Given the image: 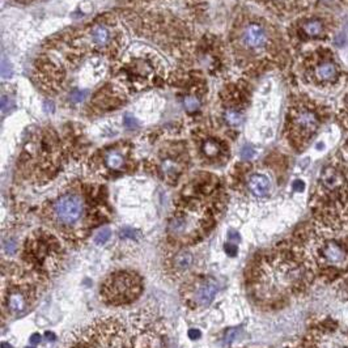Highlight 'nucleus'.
Here are the masks:
<instances>
[{
  "mask_svg": "<svg viewBox=\"0 0 348 348\" xmlns=\"http://www.w3.org/2000/svg\"><path fill=\"white\" fill-rule=\"evenodd\" d=\"M1 348H13V347H12L9 343H5V342H3V343H1Z\"/></svg>",
  "mask_w": 348,
  "mask_h": 348,
  "instance_id": "nucleus-35",
  "label": "nucleus"
},
{
  "mask_svg": "<svg viewBox=\"0 0 348 348\" xmlns=\"http://www.w3.org/2000/svg\"><path fill=\"white\" fill-rule=\"evenodd\" d=\"M123 122H125V125L127 129H135V127L138 126V121L135 119L134 115H131V114H126L125 118H123Z\"/></svg>",
  "mask_w": 348,
  "mask_h": 348,
  "instance_id": "nucleus-23",
  "label": "nucleus"
},
{
  "mask_svg": "<svg viewBox=\"0 0 348 348\" xmlns=\"http://www.w3.org/2000/svg\"><path fill=\"white\" fill-rule=\"evenodd\" d=\"M224 117H225V121L232 126H240L244 122L243 114L240 111H236V110H229L224 114Z\"/></svg>",
  "mask_w": 348,
  "mask_h": 348,
  "instance_id": "nucleus-20",
  "label": "nucleus"
},
{
  "mask_svg": "<svg viewBox=\"0 0 348 348\" xmlns=\"http://www.w3.org/2000/svg\"><path fill=\"white\" fill-rule=\"evenodd\" d=\"M92 38H93L96 45L104 46L109 42L110 33L109 31H107V28L103 27V25H99V27H96L95 29H93V32H92Z\"/></svg>",
  "mask_w": 348,
  "mask_h": 348,
  "instance_id": "nucleus-18",
  "label": "nucleus"
},
{
  "mask_svg": "<svg viewBox=\"0 0 348 348\" xmlns=\"http://www.w3.org/2000/svg\"><path fill=\"white\" fill-rule=\"evenodd\" d=\"M255 155V152L251 147H244L243 148V157L244 159H251Z\"/></svg>",
  "mask_w": 348,
  "mask_h": 348,
  "instance_id": "nucleus-27",
  "label": "nucleus"
},
{
  "mask_svg": "<svg viewBox=\"0 0 348 348\" xmlns=\"http://www.w3.org/2000/svg\"><path fill=\"white\" fill-rule=\"evenodd\" d=\"M247 187L250 193L257 198H265L270 194L271 190V183H270L269 177H266L265 174H251L247 179Z\"/></svg>",
  "mask_w": 348,
  "mask_h": 348,
  "instance_id": "nucleus-13",
  "label": "nucleus"
},
{
  "mask_svg": "<svg viewBox=\"0 0 348 348\" xmlns=\"http://www.w3.org/2000/svg\"><path fill=\"white\" fill-rule=\"evenodd\" d=\"M201 331L197 329H191L189 330V338L190 339H193V341H195V339H199L201 338Z\"/></svg>",
  "mask_w": 348,
  "mask_h": 348,
  "instance_id": "nucleus-30",
  "label": "nucleus"
},
{
  "mask_svg": "<svg viewBox=\"0 0 348 348\" xmlns=\"http://www.w3.org/2000/svg\"><path fill=\"white\" fill-rule=\"evenodd\" d=\"M202 152L209 159H216L220 155V144L215 139L206 140L202 145Z\"/></svg>",
  "mask_w": 348,
  "mask_h": 348,
  "instance_id": "nucleus-17",
  "label": "nucleus"
},
{
  "mask_svg": "<svg viewBox=\"0 0 348 348\" xmlns=\"http://www.w3.org/2000/svg\"><path fill=\"white\" fill-rule=\"evenodd\" d=\"M27 348H35V347H27Z\"/></svg>",
  "mask_w": 348,
  "mask_h": 348,
  "instance_id": "nucleus-36",
  "label": "nucleus"
},
{
  "mask_svg": "<svg viewBox=\"0 0 348 348\" xmlns=\"http://www.w3.org/2000/svg\"><path fill=\"white\" fill-rule=\"evenodd\" d=\"M337 66L334 65L333 62H323V63L317 66V69H315V77H317L318 81H321V83H329V81H333V80L337 77Z\"/></svg>",
  "mask_w": 348,
  "mask_h": 348,
  "instance_id": "nucleus-14",
  "label": "nucleus"
},
{
  "mask_svg": "<svg viewBox=\"0 0 348 348\" xmlns=\"http://www.w3.org/2000/svg\"><path fill=\"white\" fill-rule=\"evenodd\" d=\"M105 164L109 169L119 171V169H122V167H123L125 160H123L122 153H119L118 151H110L107 152L105 156Z\"/></svg>",
  "mask_w": 348,
  "mask_h": 348,
  "instance_id": "nucleus-16",
  "label": "nucleus"
},
{
  "mask_svg": "<svg viewBox=\"0 0 348 348\" xmlns=\"http://www.w3.org/2000/svg\"><path fill=\"white\" fill-rule=\"evenodd\" d=\"M305 348H348V337H342L334 329H317L307 338Z\"/></svg>",
  "mask_w": 348,
  "mask_h": 348,
  "instance_id": "nucleus-10",
  "label": "nucleus"
},
{
  "mask_svg": "<svg viewBox=\"0 0 348 348\" xmlns=\"http://www.w3.org/2000/svg\"><path fill=\"white\" fill-rule=\"evenodd\" d=\"M173 265L178 271H186L190 266L193 265V254L190 251H179L174 257Z\"/></svg>",
  "mask_w": 348,
  "mask_h": 348,
  "instance_id": "nucleus-15",
  "label": "nucleus"
},
{
  "mask_svg": "<svg viewBox=\"0 0 348 348\" xmlns=\"http://www.w3.org/2000/svg\"><path fill=\"white\" fill-rule=\"evenodd\" d=\"M217 291H219V284L213 278H199L187 285V293L183 295V297L187 304H191L194 307L205 308L212 303Z\"/></svg>",
  "mask_w": 348,
  "mask_h": 348,
  "instance_id": "nucleus-8",
  "label": "nucleus"
},
{
  "mask_svg": "<svg viewBox=\"0 0 348 348\" xmlns=\"http://www.w3.org/2000/svg\"><path fill=\"white\" fill-rule=\"evenodd\" d=\"M309 279L291 249L267 254L253 267L250 275L251 295L262 304L273 305L295 293Z\"/></svg>",
  "mask_w": 348,
  "mask_h": 348,
  "instance_id": "nucleus-2",
  "label": "nucleus"
},
{
  "mask_svg": "<svg viewBox=\"0 0 348 348\" xmlns=\"http://www.w3.org/2000/svg\"><path fill=\"white\" fill-rule=\"evenodd\" d=\"M45 335L47 337V339H49V341H55V334L54 333H49V331H47Z\"/></svg>",
  "mask_w": 348,
  "mask_h": 348,
  "instance_id": "nucleus-34",
  "label": "nucleus"
},
{
  "mask_svg": "<svg viewBox=\"0 0 348 348\" xmlns=\"http://www.w3.org/2000/svg\"><path fill=\"white\" fill-rule=\"evenodd\" d=\"M33 300V289L29 284H13L3 288V307L13 315L27 312Z\"/></svg>",
  "mask_w": 348,
  "mask_h": 348,
  "instance_id": "nucleus-9",
  "label": "nucleus"
},
{
  "mask_svg": "<svg viewBox=\"0 0 348 348\" xmlns=\"http://www.w3.org/2000/svg\"><path fill=\"white\" fill-rule=\"evenodd\" d=\"M293 125L301 137H312L319 126V118L312 109L301 107L293 117Z\"/></svg>",
  "mask_w": 348,
  "mask_h": 348,
  "instance_id": "nucleus-11",
  "label": "nucleus"
},
{
  "mask_svg": "<svg viewBox=\"0 0 348 348\" xmlns=\"http://www.w3.org/2000/svg\"><path fill=\"white\" fill-rule=\"evenodd\" d=\"M239 333V330L237 329H233V330H229L227 333V335H225V338H224V342H225V345H229V343H232V342L235 341L236 338V334Z\"/></svg>",
  "mask_w": 348,
  "mask_h": 348,
  "instance_id": "nucleus-25",
  "label": "nucleus"
},
{
  "mask_svg": "<svg viewBox=\"0 0 348 348\" xmlns=\"http://www.w3.org/2000/svg\"><path fill=\"white\" fill-rule=\"evenodd\" d=\"M53 215L61 227L72 228L83 219L84 202L77 194H65L54 202Z\"/></svg>",
  "mask_w": 348,
  "mask_h": 348,
  "instance_id": "nucleus-7",
  "label": "nucleus"
},
{
  "mask_svg": "<svg viewBox=\"0 0 348 348\" xmlns=\"http://www.w3.org/2000/svg\"><path fill=\"white\" fill-rule=\"evenodd\" d=\"M41 335L39 334H33L31 337V339H29V342H31V345L33 346H37L38 343H41Z\"/></svg>",
  "mask_w": 348,
  "mask_h": 348,
  "instance_id": "nucleus-32",
  "label": "nucleus"
},
{
  "mask_svg": "<svg viewBox=\"0 0 348 348\" xmlns=\"http://www.w3.org/2000/svg\"><path fill=\"white\" fill-rule=\"evenodd\" d=\"M213 223L215 219L212 212L197 201H193L182 206L174 213L168 225V232L177 241L195 243L209 233Z\"/></svg>",
  "mask_w": 348,
  "mask_h": 348,
  "instance_id": "nucleus-4",
  "label": "nucleus"
},
{
  "mask_svg": "<svg viewBox=\"0 0 348 348\" xmlns=\"http://www.w3.org/2000/svg\"><path fill=\"white\" fill-rule=\"evenodd\" d=\"M308 278H322L326 283L348 273V229L317 227L299 237L291 246Z\"/></svg>",
  "mask_w": 348,
  "mask_h": 348,
  "instance_id": "nucleus-1",
  "label": "nucleus"
},
{
  "mask_svg": "<svg viewBox=\"0 0 348 348\" xmlns=\"http://www.w3.org/2000/svg\"><path fill=\"white\" fill-rule=\"evenodd\" d=\"M199 101H198L195 97H186L185 100V109L187 110V111H190V113H194V111H197L198 109H199Z\"/></svg>",
  "mask_w": 348,
  "mask_h": 348,
  "instance_id": "nucleus-22",
  "label": "nucleus"
},
{
  "mask_svg": "<svg viewBox=\"0 0 348 348\" xmlns=\"http://www.w3.org/2000/svg\"><path fill=\"white\" fill-rule=\"evenodd\" d=\"M121 237H130V239L135 240L137 239V233H135V231H133V229H123V231L121 232Z\"/></svg>",
  "mask_w": 348,
  "mask_h": 348,
  "instance_id": "nucleus-28",
  "label": "nucleus"
},
{
  "mask_svg": "<svg viewBox=\"0 0 348 348\" xmlns=\"http://www.w3.org/2000/svg\"><path fill=\"white\" fill-rule=\"evenodd\" d=\"M317 225L348 229V169L343 165H325L319 175L313 201Z\"/></svg>",
  "mask_w": 348,
  "mask_h": 348,
  "instance_id": "nucleus-3",
  "label": "nucleus"
},
{
  "mask_svg": "<svg viewBox=\"0 0 348 348\" xmlns=\"http://www.w3.org/2000/svg\"><path fill=\"white\" fill-rule=\"evenodd\" d=\"M228 240H229V243H233V244H236V243H240V235L237 233V232H235V231H229L228 232Z\"/></svg>",
  "mask_w": 348,
  "mask_h": 348,
  "instance_id": "nucleus-26",
  "label": "nucleus"
},
{
  "mask_svg": "<svg viewBox=\"0 0 348 348\" xmlns=\"http://www.w3.org/2000/svg\"><path fill=\"white\" fill-rule=\"evenodd\" d=\"M43 109H45L46 113H53L55 107H54V104L53 103H46L45 105H43Z\"/></svg>",
  "mask_w": 348,
  "mask_h": 348,
  "instance_id": "nucleus-33",
  "label": "nucleus"
},
{
  "mask_svg": "<svg viewBox=\"0 0 348 348\" xmlns=\"http://www.w3.org/2000/svg\"><path fill=\"white\" fill-rule=\"evenodd\" d=\"M28 262L41 271H51L61 258V246L51 235L38 232L28 240L25 247Z\"/></svg>",
  "mask_w": 348,
  "mask_h": 348,
  "instance_id": "nucleus-6",
  "label": "nucleus"
},
{
  "mask_svg": "<svg viewBox=\"0 0 348 348\" xmlns=\"http://www.w3.org/2000/svg\"><path fill=\"white\" fill-rule=\"evenodd\" d=\"M304 32L305 35H308L309 37H317L323 32V25L319 20H311L304 24Z\"/></svg>",
  "mask_w": 348,
  "mask_h": 348,
  "instance_id": "nucleus-19",
  "label": "nucleus"
},
{
  "mask_svg": "<svg viewBox=\"0 0 348 348\" xmlns=\"http://www.w3.org/2000/svg\"><path fill=\"white\" fill-rule=\"evenodd\" d=\"M110 236H111V231H110L109 228H104V229H101V231L95 236V243L97 244V245H104V244H106L109 241Z\"/></svg>",
  "mask_w": 348,
  "mask_h": 348,
  "instance_id": "nucleus-21",
  "label": "nucleus"
},
{
  "mask_svg": "<svg viewBox=\"0 0 348 348\" xmlns=\"http://www.w3.org/2000/svg\"><path fill=\"white\" fill-rule=\"evenodd\" d=\"M304 189H305V183L303 181L297 179V181L293 182V190L295 191H303Z\"/></svg>",
  "mask_w": 348,
  "mask_h": 348,
  "instance_id": "nucleus-31",
  "label": "nucleus"
},
{
  "mask_svg": "<svg viewBox=\"0 0 348 348\" xmlns=\"http://www.w3.org/2000/svg\"><path fill=\"white\" fill-rule=\"evenodd\" d=\"M243 43L250 50H261L267 43V33L261 25L249 24L244 29Z\"/></svg>",
  "mask_w": 348,
  "mask_h": 348,
  "instance_id": "nucleus-12",
  "label": "nucleus"
},
{
  "mask_svg": "<svg viewBox=\"0 0 348 348\" xmlns=\"http://www.w3.org/2000/svg\"><path fill=\"white\" fill-rule=\"evenodd\" d=\"M143 283L133 271H117L103 283L101 297L109 305H125L135 301L141 293Z\"/></svg>",
  "mask_w": 348,
  "mask_h": 348,
  "instance_id": "nucleus-5",
  "label": "nucleus"
},
{
  "mask_svg": "<svg viewBox=\"0 0 348 348\" xmlns=\"http://www.w3.org/2000/svg\"><path fill=\"white\" fill-rule=\"evenodd\" d=\"M224 250H225V253L228 254V255H231V257H235L236 254H237V245L233 243H228L225 244V246H224Z\"/></svg>",
  "mask_w": 348,
  "mask_h": 348,
  "instance_id": "nucleus-24",
  "label": "nucleus"
},
{
  "mask_svg": "<svg viewBox=\"0 0 348 348\" xmlns=\"http://www.w3.org/2000/svg\"><path fill=\"white\" fill-rule=\"evenodd\" d=\"M71 99L73 103H80L84 100V93L83 92H75V93H72Z\"/></svg>",
  "mask_w": 348,
  "mask_h": 348,
  "instance_id": "nucleus-29",
  "label": "nucleus"
}]
</instances>
